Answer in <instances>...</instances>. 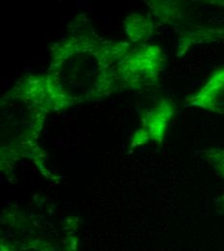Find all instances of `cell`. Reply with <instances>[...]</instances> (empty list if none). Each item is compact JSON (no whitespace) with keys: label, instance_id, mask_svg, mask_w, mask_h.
Instances as JSON below:
<instances>
[{"label":"cell","instance_id":"cell-1","mask_svg":"<svg viewBox=\"0 0 224 251\" xmlns=\"http://www.w3.org/2000/svg\"><path fill=\"white\" fill-rule=\"evenodd\" d=\"M187 102L214 113L224 115V68L213 74L206 84Z\"/></svg>","mask_w":224,"mask_h":251},{"label":"cell","instance_id":"cell-2","mask_svg":"<svg viewBox=\"0 0 224 251\" xmlns=\"http://www.w3.org/2000/svg\"><path fill=\"white\" fill-rule=\"evenodd\" d=\"M173 115V106L168 100H163L150 113L147 125L154 139L161 140L167 124Z\"/></svg>","mask_w":224,"mask_h":251}]
</instances>
